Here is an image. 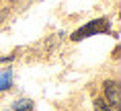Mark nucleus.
<instances>
[{
	"mask_svg": "<svg viewBox=\"0 0 121 111\" xmlns=\"http://www.w3.org/2000/svg\"><path fill=\"white\" fill-rule=\"evenodd\" d=\"M111 31V27H109V21L107 19H96V21H90L82 29H78V31L72 33V39L74 41H80L84 37H90V35H96V33H109Z\"/></svg>",
	"mask_w": 121,
	"mask_h": 111,
	"instance_id": "1",
	"label": "nucleus"
},
{
	"mask_svg": "<svg viewBox=\"0 0 121 111\" xmlns=\"http://www.w3.org/2000/svg\"><path fill=\"white\" fill-rule=\"evenodd\" d=\"M8 86H10V72H6V74H2V76H0V93L6 91Z\"/></svg>",
	"mask_w": 121,
	"mask_h": 111,
	"instance_id": "4",
	"label": "nucleus"
},
{
	"mask_svg": "<svg viewBox=\"0 0 121 111\" xmlns=\"http://www.w3.org/2000/svg\"><path fill=\"white\" fill-rule=\"evenodd\" d=\"M13 109L14 111H33V101H29V99H21V101L13 103Z\"/></svg>",
	"mask_w": 121,
	"mask_h": 111,
	"instance_id": "3",
	"label": "nucleus"
},
{
	"mask_svg": "<svg viewBox=\"0 0 121 111\" xmlns=\"http://www.w3.org/2000/svg\"><path fill=\"white\" fill-rule=\"evenodd\" d=\"M95 109L96 111H111V105H107L105 101H101V99H96L95 101Z\"/></svg>",
	"mask_w": 121,
	"mask_h": 111,
	"instance_id": "5",
	"label": "nucleus"
},
{
	"mask_svg": "<svg viewBox=\"0 0 121 111\" xmlns=\"http://www.w3.org/2000/svg\"><path fill=\"white\" fill-rule=\"evenodd\" d=\"M105 97H107L109 105H113V107H119V101H121V91H119V84H117V82H111V80H109L107 84H105Z\"/></svg>",
	"mask_w": 121,
	"mask_h": 111,
	"instance_id": "2",
	"label": "nucleus"
}]
</instances>
